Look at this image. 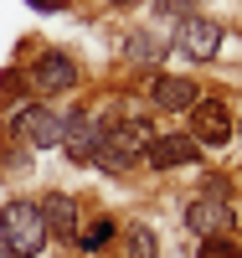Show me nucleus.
<instances>
[{
  "label": "nucleus",
  "mask_w": 242,
  "mask_h": 258,
  "mask_svg": "<svg viewBox=\"0 0 242 258\" xmlns=\"http://www.w3.org/2000/svg\"><path fill=\"white\" fill-rule=\"evenodd\" d=\"M0 238H6L11 258H36L41 248H47V217H41V202L31 197H11L6 207H0Z\"/></svg>",
  "instance_id": "obj_1"
},
{
  "label": "nucleus",
  "mask_w": 242,
  "mask_h": 258,
  "mask_svg": "<svg viewBox=\"0 0 242 258\" xmlns=\"http://www.w3.org/2000/svg\"><path fill=\"white\" fill-rule=\"evenodd\" d=\"M11 135L31 150H57L62 145V114L47 109V103H26V109H16L11 119Z\"/></svg>",
  "instance_id": "obj_2"
},
{
  "label": "nucleus",
  "mask_w": 242,
  "mask_h": 258,
  "mask_svg": "<svg viewBox=\"0 0 242 258\" xmlns=\"http://www.w3.org/2000/svg\"><path fill=\"white\" fill-rule=\"evenodd\" d=\"M26 88L41 93V98L72 93V88H77V68H72V57H62V52H41L31 68H26Z\"/></svg>",
  "instance_id": "obj_3"
},
{
  "label": "nucleus",
  "mask_w": 242,
  "mask_h": 258,
  "mask_svg": "<svg viewBox=\"0 0 242 258\" xmlns=\"http://www.w3.org/2000/svg\"><path fill=\"white\" fill-rule=\"evenodd\" d=\"M98 140H103V124L88 114V109H72L67 119H62V145H57V150H67L72 165H93Z\"/></svg>",
  "instance_id": "obj_4"
},
{
  "label": "nucleus",
  "mask_w": 242,
  "mask_h": 258,
  "mask_svg": "<svg viewBox=\"0 0 242 258\" xmlns=\"http://www.w3.org/2000/svg\"><path fill=\"white\" fill-rule=\"evenodd\" d=\"M175 47H181V57H191V62H211L222 52V26H216L211 16H186L181 26H175Z\"/></svg>",
  "instance_id": "obj_5"
},
{
  "label": "nucleus",
  "mask_w": 242,
  "mask_h": 258,
  "mask_svg": "<svg viewBox=\"0 0 242 258\" xmlns=\"http://www.w3.org/2000/svg\"><path fill=\"white\" fill-rule=\"evenodd\" d=\"M206 93H201V83L196 78H181V73H160L155 83H149V103H155V109H165V114H191L196 103H201Z\"/></svg>",
  "instance_id": "obj_6"
},
{
  "label": "nucleus",
  "mask_w": 242,
  "mask_h": 258,
  "mask_svg": "<svg viewBox=\"0 0 242 258\" xmlns=\"http://www.w3.org/2000/svg\"><path fill=\"white\" fill-rule=\"evenodd\" d=\"M232 114H227V103L222 98H201V103H196V109H191V140L196 145H227L232 140Z\"/></svg>",
  "instance_id": "obj_7"
},
{
  "label": "nucleus",
  "mask_w": 242,
  "mask_h": 258,
  "mask_svg": "<svg viewBox=\"0 0 242 258\" xmlns=\"http://www.w3.org/2000/svg\"><path fill=\"white\" fill-rule=\"evenodd\" d=\"M196 155H201V145H196L191 135H155L144 145V160L155 170H181V165H196Z\"/></svg>",
  "instance_id": "obj_8"
},
{
  "label": "nucleus",
  "mask_w": 242,
  "mask_h": 258,
  "mask_svg": "<svg viewBox=\"0 0 242 258\" xmlns=\"http://www.w3.org/2000/svg\"><path fill=\"white\" fill-rule=\"evenodd\" d=\"M186 227L196 238H222L232 232V202H216V197H196L186 207Z\"/></svg>",
  "instance_id": "obj_9"
},
{
  "label": "nucleus",
  "mask_w": 242,
  "mask_h": 258,
  "mask_svg": "<svg viewBox=\"0 0 242 258\" xmlns=\"http://www.w3.org/2000/svg\"><path fill=\"white\" fill-rule=\"evenodd\" d=\"M41 217H47V232L52 238H67V243H77V222H83V212H77V202L67 197V191H47L41 197Z\"/></svg>",
  "instance_id": "obj_10"
},
{
  "label": "nucleus",
  "mask_w": 242,
  "mask_h": 258,
  "mask_svg": "<svg viewBox=\"0 0 242 258\" xmlns=\"http://www.w3.org/2000/svg\"><path fill=\"white\" fill-rule=\"evenodd\" d=\"M119 258H160V238L149 222H129L119 227Z\"/></svg>",
  "instance_id": "obj_11"
},
{
  "label": "nucleus",
  "mask_w": 242,
  "mask_h": 258,
  "mask_svg": "<svg viewBox=\"0 0 242 258\" xmlns=\"http://www.w3.org/2000/svg\"><path fill=\"white\" fill-rule=\"evenodd\" d=\"M114 238H119V222H114V217H93V227L77 232V248H83V253H103Z\"/></svg>",
  "instance_id": "obj_12"
},
{
  "label": "nucleus",
  "mask_w": 242,
  "mask_h": 258,
  "mask_svg": "<svg viewBox=\"0 0 242 258\" xmlns=\"http://www.w3.org/2000/svg\"><path fill=\"white\" fill-rule=\"evenodd\" d=\"M196 258H242V243L237 238H201V248H196Z\"/></svg>",
  "instance_id": "obj_13"
},
{
  "label": "nucleus",
  "mask_w": 242,
  "mask_h": 258,
  "mask_svg": "<svg viewBox=\"0 0 242 258\" xmlns=\"http://www.w3.org/2000/svg\"><path fill=\"white\" fill-rule=\"evenodd\" d=\"M160 16H196V0H160Z\"/></svg>",
  "instance_id": "obj_14"
},
{
  "label": "nucleus",
  "mask_w": 242,
  "mask_h": 258,
  "mask_svg": "<svg viewBox=\"0 0 242 258\" xmlns=\"http://www.w3.org/2000/svg\"><path fill=\"white\" fill-rule=\"evenodd\" d=\"M21 88H26V78H21V73H6V78H0V98H16Z\"/></svg>",
  "instance_id": "obj_15"
},
{
  "label": "nucleus",
  "mask_w": 242,
  "mask_h": 258,
  "mask_svg": "<svg viewBox=\"0 0 242 258\" xmlns=\"http://www.w3.org/2000/svg\"><path fill=\"white\" fill-rule=\"evenodd\" d=\"M201 197H216V202H227V176H206Z\"/></svg>",
  "instance_id": "obj_16"
},
{
  "label": "nucleus",
  "mask_w": 242,
  "mask_h": 258,
  "mask_svg": "<svg viewBox=\"0 0 242 258\" xmlns=\"http://www.w3.org/2000/svg\"><path fill=\"white\" fill-rule=\"evenodd\" d=\"M31 11H57V0H26Z\"/></svg>",
  "instance_id": "obj_17"
},
{
  "label": "nucleus",
  "mask_w": 242,
  "mask_h": 258,
  "mask_svg": "<svg viewBox=\"0 0 242 258\" xmlns=\"http://www.w3.org/2000/svg\"><path fill=\"white\" fill-rule=\"evenodd\" d=\"M0 258H11V248H6V238H0Z\"/></svg>",
  "instance_id": "obj_18"
},
{
  "label": "nucleus",
  "mask_w": 242,
  "mask_h": 258,
  "mask_svg": "<svg viewBox=\"0 0 242 258\" xmlns=\"http://www.w3.org/2000/svg\"><path fill=\"white\" fill-rule=\"evenodd\" d=\"M114 6H139V0H114Z\"/></svg>",
  "instance_id": "obj_19"
},
{
  "label": "nucleus",
  "mask_w": 242,
  "mask_h": 258,
  "mask_svg": "<svg viewBox=\"0 0 242 258\" xmlns=\"http://www.w3.org/2000/svg\"><path fill=\"white\" fill-rule=\"evenodd\" d=\"M237 135H242V124H237Z\"/></svg>",
  "instance_id": "obj_20"
}]
</instances>
